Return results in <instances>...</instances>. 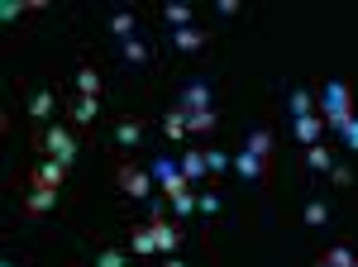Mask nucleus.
<instances>
[{"label": "nucleus", "mask_w": 358, "mask_h": 267, "mask_svg": "<svg viewBox=\"0 0 358 267\" xmlns=\"http://www.w3.org/2000/svg\"><path fill=\"white\" fill-rule=\"evenodd\" d=\"M320 120L330 129H344L354 120V91H349V81H325V91H320Z\"/></svg>", "instance_id": "1"}, {"label": "nucleus", "mask_w": 358, "mask_h": 267, "mask_svg": "<svg viewBox=\"0 0 358 267\" xmlns=\"http://www.w3.org/2000/svg\"><path fill=\"white\" fill-rule=\"evenodd\" d=\"M43 153L53 162H62V167H72V158H77V134L67 129V124H48L43 129Z\"/></svg>", "instance_id": "2"}, {"label": "nucleus", "mask_w": 358, "mask_h": 267, "mask_svg": "<svg viewBox=\"0 0 358 267\" xmlns=\"http://www.w3.org/2000/svg\"><path fill=\"white\" fill-rule=\"evenodd\" d=\"M115 182H120V191H124L129 201H153V177H148L143 167H134V162H124V167L115 172Z\"/></svg>", "instance_id": "3"}, {"label": "nucleus", "mask_w": 358, "mask_h": 267, "mask_svg": "<svg viewBox=\"0 0 358 267\" xmlns=\"http://www.w3.org/2000/svg\"><path fill=\"white\" fill-rule=\"evenodd\" d=\"M153 177H158V187L167 191V201H182V196L192 191V182L182 177V167H177L172 158H158V162H153Z\"/></svg>", "instance_id": "4"}, {"label": "nucleus", "mask_w": 358, "mask_h": 267, "mask_svg": "<svg viewBox=\"0 0 358 267\" xmlns=\"http://www.w3.org/2000/svg\"><path fill=\"white\" fill-rule=\"evenodd\" d=\"M148 229H153L158 253H163V258H177V248H182V229H177V224H167L163 215H153V219H148Z\"/></svg>", "instance_id": "5"}, {"label": "nucleus", "mask_w": 358, "mask_h": 267, "mask_svg": "<svg viewBox=\"0 0 358 267\" xmlns=\"http://www.w3.org/2000/svg\"><path fill=\"white\" fill-rule=\"evenodd\" d=\"M62 177H67V167H62V162H38V167H34V177H29V182H34V187H43V191H57L62 187Z\"/></svg>", "instance_id": "6"}, {"label": "nucleus", "mask_w": 358, "mask_h": 267, "mask_svg": "<svg viewBox=\"0 0 358 267\" xmlns=\"http://www.w3.org/2000/svg\"><path fill=\"white\" fill-rule=\"evenodd\" d=\"M177 167H182V177H187V182H201V177H206V172H210V162H206V153H201V148H192V153H182V158H177Z\"/></svg>", "instance_id": "7"}, {"label": "nucleus", "mask_w": 358, "mask_h": 267, "mask_svg": "<svg viewBox=\"0 0 358 267\" xmlns=\"http://www.w3.org/2000/svg\"><path fill=\"white\" fill-rule=\"evenodd\" d=\"M234 172H239V177H244V182H258V177H263V172H268V162L258 158V153H239V158H234Z\"/></svg>", "instance_id": "8"}, {"label": "nucleus", "mask_w": 358, "mask_h": 267, "mask_svg": "<svg viewBox=\"0 0 358 267\" xmlns=\"http://www.w3.org/2000/svg\"><path fill=\"white\" fill-rule=\"evenodd\" d=\"M320 129H325V120H320V115H301V120H296V138H301L306 148H315V143H320Z\"/></svg>", "instance_id": "9"}, {"label": "nucleus", "mask_w": 358, "mask_h": 267, "mask_svg": "<svg viewBox=\"0 0 358 267\" xmlns=\"http://www.w3.org/2000/svg\"><path fill=\"white\" fill-rule=\"evenodd\" d=\"M53 205H57V191H43V187H34V191L24 196V210H29V215H48Z\"/></svg>", "instance_id": "10"}, {"label": "nucleus", "mask_w": 358, "mask_h": 267, "mask_svg": "<svg viewBox=\"0 0 358 267\" xmlns=\"http://www.w3.org/2000/svg\"><path fill=\"white\" fill-rule=\"evenodd\" d=\"M182 110L192 115V110H210V91L201 86V81H192L187 91H182Z\"/></svg>", "instance_id": "11"}, {"label": "nucleus", "mask_w": 358, "mask_h": 267, "mask_svg": "<svg viewBox=\"0 0 358 267\" xmlns=\"http://www.w3.org/2000/svg\"><path fill=\"white\" fill-rule=\"evenodd\" d=\"M215 124H220L215 110H192V115H187V134H210Z\"/></svg>", "instance_id": "12"}, {"label": "nucleus", "mask_w": 358, "mask_h": 267, "mask_svg": "<svg viewBox=\"0 0 358 267\" xmlns=\"http://www.w3.org/2000/svg\"><path fill=\"white\" fill-rule=\"evenodd\" d=\"M129 253H158V243H153V229L148 224H138V229H129Z\"/></svg>", "instance_id": "13"}, {"label": "nucleus", "mask_w": 358, "mask_h": 267, "mask_svg": "<svg viewBox=\"0 0 358 267\" xmlns=\"http://www.w3.org/2000/svg\"><path fill=\"white\" fill-rule=\"evenodd\" d=\"M138 138H143V124H138V120H120V124H115V143L138 148Z\"/></svg>", "instance_id": "14"}, {"label": "nucleus", "mask_w": 358, "mask_h": 267, "mask_svg": "<svg viewBox=\"0 0 358 267\" xmlns=\"http://www.w3.org/2000/svg\"><path fill=\"white\" fill-rule=\"evenodd\" d=\"M172 43H177L182 53H196V48L206 43V34H201V29H196V24H187V29H177V34H172Z\"/></svg>", "instance_id": "15"}, {"label": "nucleus", "mask_w": 358, "mask_h": 267, "mask_svg": "<svg viewBox=\"0 0 358 267\" xmlns=\"http://www.w3.org/2000/svg\"><path fill=\"white\" fill-rule=\"evenodd\" d=\"M96 115H101V101H96V96H77V106H72V120H77V124H91Z\"/></svg>", "instance_id": "16"}, {"label": "nucleus", "mask_w": 358, "mask_h": 267, "mask_svg": "<svg viewBox=\"0 0 358 267\" xmlns=\"http://www.w3.org/2000/svg\"><path fill=\"white\" fill-rule=\"evenodd\" d=\"M244 148H248V153H258V158L268 162V158H273V134H268V129H253Z\"/></svg>", "instance_id": "17"}, {"label": "nucleus", "mask_w": 358, "mask_h": 267, "mask_svg": "<svg viewBox=\"0 0 358 267\" xmlns=\"http://www.w3.org/2000/svg\"><path fill=\"white\" fill-rule=\"evenodd\" d=\"M306 167H310V172H330V167H334L330 148H325V143H315V148H306Z\"/></svg>", "instance_id": "18"}, {"label": "nucleus", "mask_w": 358, "mask_h": 267, "mask_svg": "<svg viewBox=\"0 0 358 267\" xmlns=\"http://www.w3.org/2000/svg\"><path fill=\"white\" fill-rule=\"evenodd\" d=\"M163 15H167V24H177V29L192 24V5H187V0H172V5H163Z\"/></svg>", "instance_id": "19"}, {"label": "nucleus", "mask_w": 358, "mask_h": 267, "mask_svg": "<svg viewBox=\"0 0 358 267\" xmlns=\"http://www.w3.org/2000/svg\"><path fill=\"white\" fill-rule=\"evenodd\" d=\"M53 91H34V101H29V115H34V120H48V115H53Z\"/></svg>", "instance_id": "20"}, {"label": "nucleus", "mask_w": 358, "mask_h": 267, "mask_svg": "<svg viewBox=\"0 0 358 267\" xmlns=\"http://www.w3.org/2000/svg\"><path fill=\"white\" fill-rule=\"evenodd\" d=\"M77 91H82V96H101V72H96V67H82V72H77Z\"/></svg>", "instance_id": "21"}, {"label": "nucleus", "mask_w": 358, "mask_h": 267, "mask_svg": "<svg viewBox=\"0 0 358 267\" xmlns=\"http://www.w3.org/2000/svg\"><path fill=\"white\" fill-rule=\"evenodd\" d=\"M110 29L124 38V43H129V38H134V15H129V10H115V15H110Z\"/></svg>", "instance_id": "22"}, {"label": "nucleus", "mask_w": 358, "mask_h": 267, "mask_svg": "<svg viewBox=\"0 0 358 267\" xmlns=\"http://www.w3.org/2000/svg\"><path fill=\"white\" fill-rule=\"evenodd\" d=\"M163 134H167V138H182V134H187V110H182V106L163 120Z\"/></svg>", "instance_id": "23"}, {"label": "nucleus", "mask_w": 358, "mask_h": 267, "mask_svg": "<svg viewBox=\"0 0 358 267\" xmlns=\"http://www.w3.org/2000/svg\"><path fill=\"white\" fill-rule=\"evenodd\" d=\"M292 115H296V120H301V115H315V96H310V91H292Z\"/></svg>", "instance_id": "24"}, {"label": "nucleus", "mask_w": 358, "mask_h": 267, "mask_svg": "<svg viewBox=\"0 0 358 267\" xmlns=\"http://www.w3.org/2000/svg\"><path fill=\"white\" fill-rule=\"evenodd\" d=\"M196 210L201 215H220V191H196Z\"/></svg>", "instance_id": "25"}, {"label": "nucleus", "mask_w": 358, "mask_h": 267, "mask_svg": "<svg viewBox=\"0 0 358 267\" xmlns=\"http://www.w3.org/2000/svg\"><path fill=\"white\" fill-rule=\"evenodd\" d=\"M24 10H29L24 0H0V20H5V24H15V20H20Z\"/></svg>", "instance_id": "26"}, {"label": "nucleus", "mask_w": 358, "mask_h": 267, "mask_svg": "<svg viewBox=\"0 0 358 267\" xmlns=\"http://www.w3.org/2000/svg\"><path fill=\"white\" fill-rule=\"evenodd\" d=\"M325 219H330V210H325V201H310V205H306V224H315V229H320Z\"/></svg>", "instance_id": "27"}, {"label": "nucleus", "mask_w": 358, "mask_h": 267, "mask_svg": "<svg viewBox=\"0 0 358 267\" xmlns=\"http://www.w3.org/2000/svg\"><path fill=\"white\" fill-rule=\"evenodd\" d=\"M124 62H148V43L129 38V43H124Z\"/></svg>", "instance_id": "28"}, {"label": "nucleus", "mask_w": 358, "mask_h": 267, "mask_svg": "<svg viewBox=\"0 0 358 267\" xmlns=\"http://www.w3.org/2000/svg\"><path fill=\"white\" fill-rule=\"evenodd\" d=\"M206 162H210V172H224V167H234V158H229V153H220V148H206Z\"/></svg>", "instance_id": "29"}, {"label": "nucleus", "mask_w": 358, "mask_h": 267, "mask_svg": "<svg viewBox=\"0 0 358 267\" xmlns=\"http://www.w3.org/2000/svg\"><path fill=\"white\" fill-rule=\"evenodd\" d=\"M325 263H330V267H354L358 258L349 253V248H330V253H325Z\"/></svg>", "instance_id": "30"}, {"label": "nucleus", "mask_w": 358, "mask_h": 267, "mask_svg": "<svg viewBox=\"0 0 358 267\" xmlns=\"http://www.w3.org/2000/svg\"><path fill=\"white\" fill-rule=\"evenodd\" d=\"M129 258H124V248H106L101 258H96V267H124Z\"/></svg>", "instance_id": "31"}, {"label": "nucleus", "mask_w": 358, "mask_h": 267, "mask_svg": "<svg viewBox=\"0 0 358 267\" xmlns=\"http://www.w3.org/2000/svg\"><path fill=\"white\" fill-rule=\"evenodd\" d=\"M330 182H334V187H349V182H354V172H349L344 162H334V167H330Z\"/></svg>", "instance_id": "32"}, {"label": "nucleus", "mask_w": 358, "mask_h": 267, "mask_svg": "<svg viewBox=\"0 0 358 267\" xmlns=\"http://www.w3.org/2000/svg\"><path fill=\"white\" fill-rule=\"evenodd\" d=\"M339 134H344V143H349V148H354V153H358V115H354V120H349V124H344V129H339Z\"/></svg>", "instance_id": "33"}, {"label": "nucleus", "mask_w": 358, "mask_h": 267, "mask_svg": "<svg viewBox=\"0 0 358 267\" xmlns=\"http://www.w3.org/2000/svg\"><path fill=\"white\" fill-rule=\"evenodd\" d=\"M172 210H177V215H192L196 210V191H187L182 201H172Z\"/></svg>", "instance_id": "34"}, {"label": "nucleus", "mask_w": 358, "mask_h": 267, "mask_svg": "<svg viewBox=\"0 0 358 267\" xmlns=\"http://www.w3.org/2000/svg\"><path fill=\"white\" fill-rule=\"evenodd\" d=\"M167 267H187V263H182V258H167Z\"/></svg>", "instance_id": "35"}, {"label": "nucleus", "mask_w": 358, "mask_h": 267, "mask_svg": "<svg viewBox=\"0 0 358 267\" xmlns=\"http://www.w3.org/2000/svg\"><path fill=\"white\" fill-rule=\"evenodd\" d=\"M315 267H330V263H325V258H320V263H315Z\"/></svg>", "instance_id": "36"}, {"label": "nucleus", "mask_w": 358, "mask_h": 267, "mask_svg": "<svg viewBox=\"0 0 358 267\" xmlns=\"http://www.w3.org/2000/svg\"><path fill=\"white\" fill-rule=\"evenodd\" d=\"M354 267H358V263H354Z\"/></svg>", "instance_id": "37"}]
</instances>
